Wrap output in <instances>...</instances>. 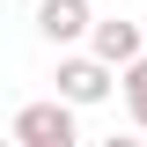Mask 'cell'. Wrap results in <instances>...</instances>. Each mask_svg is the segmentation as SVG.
I'll return each instance as SVG.
<instances>
[{
    "label": "cell",
    "mask_w": 147,
    "mask_h": 147,
    "mask_svg": "<svg viewBox=\"0 0 147 147\" xmlns=\"http://www.w3.org/2000/svg\"><path fill=\"white\" fill-rule=\"evenodd\" d=\"M118 88V66H110V59H59V96H66L74 110H88V103H103V96Z\"/></svg>",
    "instance_id": "1"
},
{
    "label": "cell",
    "mask_w": 147,
    "mask_h": 147,
    "mask_svg": "<svg viewBox=\"0 0 147 147\" xmlns=\"http://www.w3.org/2000/svg\"><path fill=\"white\" fill-rule=\"evenodd\" d=\"M15 140H22V147H44V140H74V103H66V96L22 103V110H15Z\"/></svg>",
    "instance_id": "2"
},
{
    "label": "cell",
    "mask_w": 147,
    "mask_h": 147,
    "mask_svg": "<svg viewBox=\"0 0 147 147\" xmlns=\"http://www.w3.org/2000/svg\"><path fill=\"white\" fill-rule=\"evenodd\" d=\"M88 44H96V59H110V66L125 74L132 59L147 52V22H125V15H110V22H96V30H88Z\"/></svg>",
    "instance_id": "3"
},
{
    "label": "cell",
    "mask_w": 147,
    "mask_h": 147,
    "mask_svg": "<svg viewBox=\"0 0 147 147\" xmlns=\"http://www.w3.org/2000/svg\"><path fill=\"white\" fill-rule=\"evenodd\" d=\"M96 15H88V0H37V37L44 44H74V37H88Z\"/></svg>",
    "instance_id": "4"
},
{
    "label": "cell",
    "mask_w": 147,
    "mask_h": 147,
    "mask_svg": "<svg viewBox=\"0 0 147 147\" xmlns=\"http://www.w3.org/2000/svg\"><path fill=\"white\" fill-rule=\"evenodd\" d=\"M118 88H125V110H132V125H140V132H147V52H140V59H132V66H125V74H118Z\"/></svg>",
    "instance_id": "5"
},
{
    "label": "cell",
    "mask_w": 147,
    "mask_h": 147,
    "mask_svg": "<svg viewBox=\"0 0 147 147\" xmlns=\"http://www.w3.org/2000/svg\"><path fill=\"white\" fill-rule=\"evenodd\" d=\"M103 147H147V140H132V132H110V140H103Z\"/></svg>",
    "instance_id": "6"
},
{
    "label": "cell",
    "mask_w": 147,
    "mask_h": 147,
    "mask_svg": "<svg viewBox=\"0 0 147 147\" xmlns=\"http://www.w3.org/2000/svg\"><path fill=\"white\" fill-rule=\"evenodd\" d=\"M44 147H81V140H44Z\"/></svg>",
    "instance_id": "7"
}]
</instances>
